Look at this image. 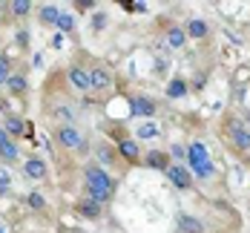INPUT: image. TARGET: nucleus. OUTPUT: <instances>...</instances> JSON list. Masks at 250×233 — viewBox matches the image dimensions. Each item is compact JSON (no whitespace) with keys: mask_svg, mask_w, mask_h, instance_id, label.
Listing matches in <instances>:
<instances>
[{"mask_svg":"<svg viewBox=\"0 0 250 233\" xmlns=\"http://www.w3.org/2000/svg\"><path fill=\"white\" fill-rule=\"evenodd\" d=\"M81 179H83V196L95 199V202L104 205V207L109 205V202H115L118 179H115L106 167H101L98 161H86L83 170H81Z\"/></svg>","mask_w":250,"mask_h":233,"instance_id":"nucleus-1","label":"nucleus"},{"mask_svg":"<svg viewBox=\"0 0 250 233\" xmlns=\"http://www.w3.org/2000/svg\"><path fill=\"white\" fill-rule=\"evenodd\" d=\"M55 144L61 147V150H69V153L81 155V158H86V155L92 153V144H89V138L75 127V124H58L55 127Z\"/></svg>","mask_w":250,"mask_h":233,"instance_id":"nucleus-2","label":"nucleus"},{"mask_svg":"<svg viewBox=\"0 0 250 233\" xmlns=\"http://www.w3.org/2000/svg\"><path fill=\"white\" fill-rule=\"evenodd\" d=\"M187 167L193 173V179H201V181H210L216 176V164L207 153V144L204 141H190L187 144Z\"/></svg>","mask_w":250,"mask_h":233,"instance_id":"nucleus-3","label":"nucleus"},{"mask_svg":"<svg viewBox=\"0 0 250 233\" xmlns=\"http://www.w3.org/2000/svg\"><path fill=\"white\" fill-rule=\"evenodd\" d=\"M109 141L115 144V153H118V158L124 161L126 167H138V164H141L144 150L138 147V138H135V135H129L126 129L115 127L112 132H109Z\"/></svg>","mask_w":250,"mask_h":233,"instance_id":"nucleus-4","label":"nucleus"},{"mask_svg":"<svg viewBox=\"0 0 250 233\" xmlns=\"http://www.w3.org/2000/svg\"><path fill=\"white\" fill-rule=\"evenodd\" d=\"M225 135L227 141H230V147L236 150V153H250V129L242 124V121H227L225 127Z\"/></svg>","mask_w":250,"mask_h":233,"instance_id":"nucleus-5","label":"nucleus"},{"mask_svg":"<svg viewBox=\"0 0 250 233\" xmlns=\"http://www.w3.org/2000/svg\"><path fill=\"white\" fill-rule=\"evenodd\" d=\"M167 179H170V184H173L175 190H181V193H190L193 187H196V179H193V173H190V167L187 164H170L167 167V173H164Z\"/></svg>","mask_w":250,"mask_h":233,"instance_id":"nucleus-6","label":"nucleus"},{"mask_svg":"<svg viewBox=\"0 0 250 233\" xmlns=\"http://www.w3.org/2000/svg\"><path fill=\"white\" fill-rule=\"evenodd\" d=\"M126 101H129V112H132L135 118H152V115L158 112V101H155L152 95L135 92V95H129Z\"/></svg>","mask_w":250,"mask_h":233,"instance_id":"nucleus-7","label":"nucleus"},{"mask_svg":"<svg viewBox=\"0 0 250 233\" xmlns=\"http://www.w3.org/2000/svg\"><path fill=\"white\" fill-rule=\"evenodd\" d=\"M141 164H144L147 170L167 173V167L173 164V158L167 153V147H150V150H144V155H141Z\"/></svg>","mask_w":250,"mask_h":233,"instance_id":"nucleus-8","label":"nucleus"},{"mask_svg":"<svg viewBox=\"0 0 250 233\" xmlns=\"http://www.w3.org/2000/svg\"><path fill=\"white\" fill-rule=\"evenodd\" d=\"M72 210H75L78 219H83V222H98L101 216H104V205H98V202L89 199V196H78Z\"/></svg>","mask_w":250,"mask_h":233,"instance_id":"nucleus-9","label":"nucleus"},{"mask_svg":"<svg viewBox=\"0 0 250 233\" xmlns=\"http://www.w3.org/2000/svg\"><path fill=\"white\" fill-rule=\"evenodd\" d=\"M112 84H115V78H112L109 66H104V64L89 66V89L92 92H106V89H112Z\"/></svg>","mask_w":250,"mask_h":233,"instance_id":"nucleus-10","label":"nucleus"},{"mask_svg":"<svg viewBox=\"0 0 250 233\" xmlns=\"http://www.w3.org/2000/svg\"><path fill=\"white\" fill-rule=\"evenodd\" d=\"M23 176L32 179V181H46L49 179V164H46V158H41V155L23 158Z\"/></svg>","mask_w":250,"mask_h":233,"instance_id":"nucleus-11","label":"nucleus"},{"mask_svg":"<svg viewBox=\"0 0 250 233\" xmlns=\"http://www.w3.org/2000/svg\"><path fill=\"white\" fill-rule=\"evenodd\" d=\"M66 81H69V86H75L78 92H89V66L69 64L66 66Z\"/></svg>","mask_w":250,"mask_h":233,"instance_id":"nucleus-12","label":"nucleus"},{"mask_svg":"<svg viewBox=\"0 0 250 233\" xmlns=\"http://www.w3.org/2000/svg\"><path fill=\"white\" fill-rule=\"evenodd\" d=\"M26 124H29V121H26L23 115H15V112L3 115V121H0V127L6 129V132H9V138H12V141H18V144H21V138L26 135Z\"/></svg>","mask_w":250,"mask_h":233,"instance_id":"nucleus-13","label":"nucleus"},{"mask_svg":"<svg viewBox=\"0 0 250 233\" xmlns=\"http://www.w3.org/2000/svg\"><path fill=\"white\" fill-rule=\"evenodd\" d=\"M187 92H190V81H187L184 75H173L170 81H167V86H164L167 101H184Z\"/></svg>","mask_w":250,"mask_h":233,"instance_id":"nucleus-14","label":"nucleus"},{"mask_svg":"<svg viewBox=\"0 0 250 233\" xmlns=\"http://www.w3.org/2000/svg\"><path fill=\"white\" fill-rule=\"evenodd\" d=\"M18 158H21V147H18V141H12L9 132L0 127V161H3V164H12V161H18Z\"/></svg>","mask_w":250,"mask_h":233,"instance_id":"nucleus-15","label":"nucleus"},{"mask_svg":"<svg viewBox=\"0 0 250 233\" xmlns=\"http://www.w3.org/2000/svg\"><path fill=\"white\" fill-rule=\"evenodd\" d=\"M6 89H9L12 98L23 101L26 95H29V78H26V72H12V78L6 81Z\"/></svg>","mask_w":250,"mask_h":233,"instance_id":"nucleus-16","label":"nucleus"},{"mask_svg":"<svg viewBox=\"0 0 250 233\" xmlns=\"http://www.w3.org/2000/svg\"><path fill=\"white\" fill-rule=\"evenodd\" d=\"M92 153L101 158L98 161L101 167H106V164H118V161H121L118 153H115V144H112V141H95V144H92Z\"/></svg>","mask_w":250,"mask_h":233,"instance_id":"nucleus-17","label":"nucleus"},{"mask_svg":"<svg viewBox=\"0 0 250 233\" xmlns=\"http://www.w3.org/2000/svg\"><path fill=\"white\" fill-rule=\"evenodd\" d=\"M184 32H187V41H204L210 38V23L204 18H190L184 23Z\"/></svg>","mask_w":250,"mask_h":233,"instance_id":"nucleus-18","label":"nucleus"},{"mask_svg":"<svg viewBox=\"0 0 250 233\" xmlns=\"http://www.w3.org/2000/svg\"><path fill=\"white\" fill-rule=\"evenodd\" d=\"M164 41H167L170 49H184V46H187V32H184V26L170 23L167 32H164Z\"/></svg>","mask_w":250,"mask_h":233,"instance_id":"nucleus-19","label":"nucleus"},{"mask_svg":"<svg viewBox=\"0 0 250 233\" xmlns=\"http://www.w3.org/2000/svg\"><path fill=\"white\" fill-rule=\"evenodd\" d=\"M61 6H55V3H41L38 6V21L41 26H58V18H61Z\"/></svg>","mask_w":250,"mask_h":233,"instance_id":"nucleus-20","label":"nucleus"},{"mask_svg":"<svg viewBox=\"0 0 250 233\" xmlns=\"http://www.w3.org/2000/svg\"><path fill=\"white\" fill-rule=\"evenodd\" d=\"M26 207L35 210V213H46V210H49V202H46V196H43L41 190H29V193H26Z\"/></svg>","mask_w":250,"mask_h":233,"instance_id":"nucleus-21","label":"nucleus"},{"mask_svg":"<svg viewBox=\"0 0 250 233\" xmlns=\"http://www.w3.org/2000/svg\"><path fill=\"white\" fill-rule=\"evenodd\" d=\"M178 231H184V233H204V225H201L196 216H190V213H178Z\"/></svg>","mask_w":250,"mask_h":233,"instance_id":"nucleus-22","label":"nucleus"},{"mask_svg":"<svg viewBox=\"0 0 250 233\" xmlns=\"http://www.w3.org/2000/svg\"><path fill=\"white\" fill-rule=\"evenodd\" d=\"M32 9H35L32 0H12V3H9V12H12V18H18V21H26V18L32 15Z\"/></svg>","mask_w":250,"mask_h":233,"instance_id":"nucleus-23","label":"nucleus"},{"mask_svg":"<svg viewBox=\"0 0 250 233\" xmlns=\"http://www.w3.org/2000/svg\"><path fill=\"white\" fill-rule=\"evenodd\" d=\"M12 58L6 55V52H0V86H6V81L12 78Z\"/></svg>","mask_w":250,"mask_h":233,"instance_id":"nucleus-24","label":"nucleus"},{"mask_svg":"<svg viewBox=\"0 0 250 233\" xmlns=\"http://www.w3.org/2000/svg\"><path fill=\"white\" fill-rule=\"evenodd\" d=\"M58 29H61L63 35H72V32H75V18H72L66 9H63V12H61V18H58Z\"/></svg>","mask_w":250,"mask_h":233,"instance_id":"nucleus-25","label":"nucleus"},{"mask_svg":"<svg viewBox=\"0 0 250 233\" xmlns=\"http://www.w3.org/2000/svg\"><path fill=\"white\" fill-rule=\"evenodd\" d=\"M167 153H170V158H173L175 164H184V158H187V147H184V144H170Z\"/></svg>","mask_w":250,"mask_h":233,"instance_id":"nucleus-26","label":"nucleus"},{"mask_svg":"<svg viewBox=\"0 0 250 233\" xmlns=\"http://www.w3.org/2000/svg\"><path fill=\"white\" fill-rule=\"evenodd\" d=\"M9 193H12V176H9V170L0 167V199H6Z\"/></svg>","mask_w":250,"mask_h":233,"instance_id":"nucleus-27","label":"nucleus"},{"mask_svg":"<svg viewBox=\"0 0 250 233\" xmlns=\"http://www.w3.org/2000/svg\"><path fill=\"white\" fill-rule=\"evenodd\" d=\"M152 135H158V127H138V138H152Z\"/></svg>","mask_w":250,"mask_h":233,"instance_id":"nucleus-28","label":"nucleus"},{"mask_svg":"<svg viewBox=\"0 0 250 233\" xmlns=\"http://www.w3.org/2000/svg\"><path fill=\"white\" fill-rule=\"evenodd\" d=\"M126 12H147V3H124Z\"/></svg>","mask_w":250,"mask_h":233,"instance_id":"nucleus-29","label":"nucleus"},{"mask_svg":"<svg viewBox=\"0 0 250 233\" xmlns=\"http://www.w3.org/2000/svg\"><path fill=\"white\" fill-rule=\"evenodd\" d=\"M78 9H81V12H86V9H95V3H89V0H81V3H75Z\"/></svg>","mask_w":250,"mask_h":233,"instance_id":"nucleus-30","label":"nucleus"},{"mask_svg":"<svg viewBox=\"0 0 250 233\" xmlns=\"http://www.w3.org/2000/svg\"><path fill=\"white\" fill-rule=\"evenodd\" d=\"M18 41H21V46H29V35H26V29H21V35H18Z\"/></svg>","mask_w":250,"mask_h":233,"instance_id":"nucleus-31","label":"nucleus"},{"mask_svg":"<svg viewBox=\"0 0 250 233\" xmlns=\"http://www.w3.org/2000/svg\"><path fill=\"white\" fill-rule=\"evenodd\" d=\"M106 26V18L104 15H95V29H104Z\"/></svg>","mask_w":250,"mask_h":233,"instance_id":"nucleus-32","label":"nucleus"},{"mask_svg":"<svg viewBox=\"0 0 250 233\" xmlns=\"http://www.w3.org/2000/svg\"><path fill=\"white\" fill-rule=\"evenodd\" d=\"M0 233H9V231H6V228H0Z\"/></svg>","mask_w":250,"mask_h":233,"instance_id":"nucleus-33","label":"nucleus"}]
</instances>
